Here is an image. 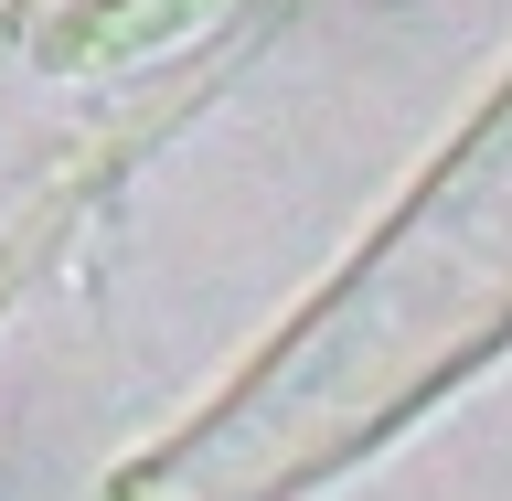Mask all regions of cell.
I'll use <instances>...</instances> for the list:
<instances>
[{"instance_id": "cell-2", "label": "cell", "mask_w": 512, "mask_h": 501, "mask_svg": "<svg viewBox=\"0 0 512 501\" xmlns=\"http://www.w3.org/2000/svg\"><path fill=\"white\" fill-rule=\"evenodd\" d=\"M299 0H11L0 11V310L64 224Z\"/></svg>"}, {"instance_id": "cell-1", "label": "cell", "mask_w": 512, "mask_h": 501, "mask_svg": "<svg viewBox=\"0 0 512 501\" xmlns=\"http://www.w3.org/2000/svg\"><path fill=\"white\" fill-rule=\"evenodd\" d=\"M491 342H512V86L406 192L374 256L320 288V310L235 395H214L203 427L118 470L107 501H288L459 384Z\"/></svg>"}]
</instances>
